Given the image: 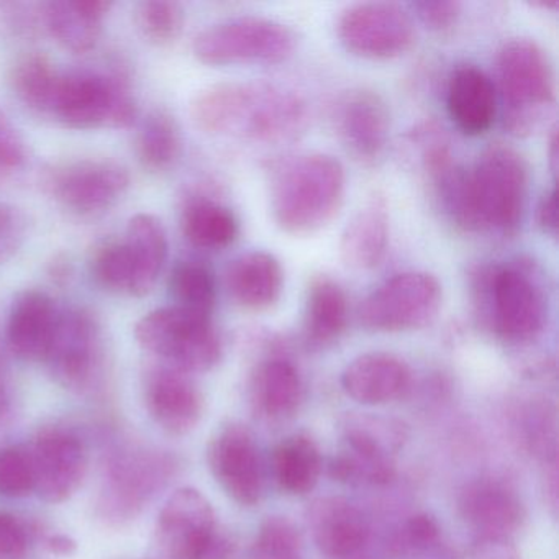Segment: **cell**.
<instances>
[{
	"label": "cell",
	"mask_w": 559,
	"mask_h": 559,
	"mask_svg": "<svg viewBox=\"0 0 559 559\" xmlns=\"http://www.w3.org/2000/svg\"><path fill=\"white\" fill-rule=\"evenodd\" d=\"M191 117L207 135L283 143L306 130L309 110L299 94L276 84L225 81L192 99Z\"/></svg>",
	"instance_id": "obj_1"
},
{
	"label": "cell",
	"mask_w": 559,
	"mask_h": 559,
	"mask_svg": "<svg viewBox=\"0 0 559 559\" xmlns=\"http://www.w3.org/2000/svg\"><path fill=\"white\" fill-rule=\"evenodd\" d=\"M345 186V168L333 156L309 153L290 159L274 176V222L296 237L317 234L338 215Z\"/></svg>",
	"instance_id": "obj_2"
},
{
	"label": "cell",
	"mask_w": 559,
	"mask_h": 559,
	"mask_svg": "<svg viewBox=\"0 0 559 559\" xmlns=\"http://www.w3.org/2000/svg\"><path fill=\"white\" fill-rule=\"evenodd\" d=\"M499 107L510 135L539 132L555 110L556 81L548 53L530 38H513L497 58Z\"/></svg>",
	"instance_id": "obj_3"
},
{
	"label": "cell",
	"mask_w": 559,
	"mask_h": 559,
	"mask_svg": "<svg viewBox=\"0 0 559 559\" xmlns=\"http://www.w3.org/2000/svg\"><path fill=\"white\" fill-rule=\"evenodd\" d=\"M528 191L525 159L509 146L487 148L467 169L464 231L513 235L522 224Z\"/></svg>",
	"instance_id": "obj_4"
},
{
	"label": "cell",
	"mask_w": 559,
	"mask_h": 559,
	"mask_svg": "<svg viewBox=\"0 0 559 559\" xmlns=\"http://www.w3.org/2000/svg\"><path fill=\"white\" fill-rule=\"evenodd\" d=\"M50 119L73 130L130 129L139 107L122 71L61 70Z\"/></svg>",
	"instance_id": "obj_5"
},
{
	"label": "cell",
	"mask_w": 559,
	"mask_h": 559,
	"mask_svg": "<svg viewBox=\"0 0 559 559\" xmlns=\"http://www.w3.org/2000/svg\"><path fill=\"white\" fill-rule=\"evenodd\" d=\"M176 473L171 454L153 448H122L110 456L97 497L96 512L110 526L139 519Z\"/></svg>",
	"instance_id": "obj_6"
},
{
	"label": "cell",
	"mask_w": 559,
	"mask_h": 559,
	"mask_svg": "<svg viewBox=\"0 0 559 559\" xmlns=\"http://www.w3.org/2000/svg\"><path fill=\"white\" fill-rule=\"evenodd\" d=\"M133 333L145 352L186 374L211 371L222 358L221 336L212 317L179 307H159L145 313Z\"/></svg>",
	"instance_id": "obj_7"
},
{
	"label": "cell",
	"mask_w": 559,
	"mask_h": 559,
	"mask_svg": "<svg viewBox=\"0 0 559 559\" xmlns=\"http://www.w3.org/2000/svg\"><path fill=\"white\" fill-rule=\"evenodd\" d=\"M490 325L503 342H533L545 329L548 300L533 266L506 264L480 274Z\"/></svg>",
	"instance_id": "obj_8"
},
{
	"label": "cell",
	"mask_w": 559,
	"mask_h": 559,
	"mask_svg": "<svg viewBox=\"0 0 559 559\" xmlns=\"http://www.w3.org/2000/svg\"><path fill=\"white\" fill-rule=\"evenodd\" d=\"M293 28L266 17L228 19L204 28L192 44L194 57L207 67L280 64L293 57Z\"/></svg>",
	"instance_id": "obj_9"
},
{
	"label": "cell",
	"mask_w": 559,
	"mask_h": 559,
	"mask_svg": "<svg viewBox=\"0 0 559 559\" xmlns=\"http://www.w3.org/2000/svg\"><path fill=\"white\" fill-rule=\"evenodd\" d=\"M45 186L64 211L78 217L96 218L126 198L130 175L126 166L114 159L81 158L50 169Z\"/></svg>",
	"instance_id": "obj_10"
},
{
	"label": "cell",
	"mask_w": 559,
	"mask_h": 559,
	"mask_svg": "<svg viewBox=\"0 0 559 559\" xmlns=\"http://www.w3.org/2000/svg\"><path fill=\"white\" fill-rule=\"evenodd\" d=\"M440 281L428 273L397 274L374 290L359 309V320L372 332L424 329L441 307Z\"/></svg>",
	"instance_id": "obj_11"
},
{
	"label": "cell",
	"mask_w": 559,
	"mask_h": 559,
	"mask_svg": "<svg viewBox=\"0 0 559 559\" xmlns=\"http://www.w3.org/2000/svg\"><path fill=\"white\" fill-rule=\"evenodd\" d=\"M343 47L365 60L402 57L415 41L411 15L394 2H361L342 12L336 25Z\"/></svg>",
	"instance_id": "obj_12"
},
{
	"label": "cell",
	"mask_w": 559,
	"mask_h": 559,
	"mask_svg": "<svg viewBox=\"0 0 559 559\" xmlns=\"http://www.w3.org/2000/svg\"><path fill=\"white\" fill-rule=\"evenodd\" d=\"M103 359V330L86 307L60 309L53 342L45 365L58 384L70 391H84L93 384Z\"/></svg>",
	"instance_id": "obj_13"
},
{
	"label": "cell",
	"mask_w": 559,
	"mask_h": 559,
	"mask_svg": "<svg viewBox=\"0 0 559 559\" xmlns=\"http://www.w3.org/2000/svg\"><path fill=\"white\" fill-rule=\"evenodd\" d=\"M215 536V513L207 497L194 487H181L159 510L153 533L155 559H205Z\"/></svg>",
	"instance_id": "obj_14"
},
{
	"label": "cell",
	"mask_w": 559,
	"mask_h": 559,
	"mask_svg": "<svg viewBox=\"0 0 559 559\" xmlns=\"http://www.w3.org/2000/svg\"><path fill=\"white\" fill-rule=\"evenodd\" d=\"M28 451L34 464V492L45 502H67L83 486L87 474V451L83 440L73 431L47 428Z\"/></svg>",
	"instance_id": "obj_15"
},
{
	"label": "cell",
	"mask_w": 559,
	"mask_h": 559,
	"mask_svg": "<svg viewBox=\"0 0 559 559\" xmlns=\"http://www.w3.org/2000/svg\"><path fill=\"white\" fill-rule=\"evenodd\" d=\"M143 401L150 417L173 437L191 433L204 412V397L191 374L162 361L143 372Z\"/></svg>",
	"instance_id": "obj_16"
},
{
	"label": "cell",
	"mask_w": 559,
	"mask_h": 559,
	"mask_svg": "<svg viewBox=\"0 0 559 559\" xmlns=\"http://www.w3.org/2000/svg\"><path fill=\"white\" fill-rule=\"evenodd\" d=\"M333 119L336 133L353 158L365 165L381 158L391 132V114L378 93L348 91L336 103Z\"/></svg>",
	"instance_id": "obj_17"
},
{
	"label": "cell",
	"mask_w": 559,
	"mask_h": 559,
	"mask_svg": "<svg viewBox=\"0 0 559 559\" xmlns=\"http://www.w3.org/2000/svg\"><path fill=\"white\" fill-rule=\"evenodd\" d=\"M209 464L225 492L241 506H253L263 493V471L253 438L240 425L224 428L209 448Z\"/></svg>",
	"instance_id": "obj_18"
},
{
	"label": "cell",
	"mask_w": 559,
	"mask_h": 559,
	"mask_svg": "<svg viewBox=\"0 0 559 559\" xmlns=\"http://www.w3.org/2000/svg\"><path fill=\"white\" fill-rule=\"evenodd\" d=\"M60 307L41 289H25L12 300L5 342L22 361L44 362L53 342Z\"/></svg>",
	"instance_id": "obj_19"
},
{
	"label": "cell",
	"mask_w": 559,
	"mask_h": 559,
	"mask_svg": "<svg viewBox=\"0 0 559 559\" xmlns=\"http://www.w3.org/2000/svg\"><path fill=\"white\" fill-rule=\"evenodd\" d=\"M447 107L451 120L464 135H483L499 114L496 84L474 64H461L448 83Z\"/></svg>",
	"instance_id": "obj_20"
},
{
	"label": "cell",
	"mask_w": 559,
	"mask_h": 559,
	"mask_svg": "<svg viewBox=\"0 0 559 559\" xmlns=\"http://www.w3.org/2000/svg\"><path fill=\"white\" fill-rule=\"evenodd\" d=\"M110 9L106 0H51L40 5L41 24L64 50L90 53L97 47Z\"/></svg>",
	"instance_id": "obj_21"
},
{
	"label": "cell",
	"mask_w": 559,
	"mask_h": 559,
	"mask_svg": "<svg viewBox=\"0 0 559 559\" xmlns=\"http://www.w3.org/2000/svg\"><path fill=\"white\" fill-rule=\"evenodd\" d=\"M343 389L353 401L365 405H382L402 397L411 385V369L397 356L368 353L346 366Z\"/></svg>",
	"instance_id": "obj_22"
},
{
	"label": "cell",
	"mask_w": 559,
	"mask_h": 559,
	"mask_svg": "<svg viewBox=\"0 0 559 559\" xmlns=\"http://www.w3.org/2000/svg\"><path fill=\"white\" fill-rule=\"evenodd\" d=\"M389 207L384 195L374 194L346 225L340 240V257L352 270H374L389 248Z\"/></svg>",
	"instance_id": "obj_23"
},
{
	"label": "cell",
	"mask_w": 559,
	"mask_h": 559,
	"mask_svg": "<svg viewBox=\"0 0 559 559\" xmlns=\"http://www.w3.org/2000/svg\"><path fill=\"white\" fill-rule=\"evenodd\" d=\"M227 287L241 309L264 312L281 299L284 271L280 260L266 251H248L227 270Z\"/></svg>",
	"instance_id": "obj_24"
},
{
	"label": "cell",
	"mask_w": 559,
	"mask_h": 559,
	"mask_svg": "<svg viewBox=\"0 0 559 559\" xmlns=\"http://www.w3.org/2000/svg\"><path fill=\"white\" fill-rule=\"evenodd\" d=\"M310 525L317 546L329 558H348L368 539L365 516L343 499L319 500L310 512Z\"/></svg>",
	"instance_id": "obj_25"
},
{
	"label": "cell",
	"mask_w": 559,
	"mask_h": 559,
	"mask_svg": "<svg viewBox=\"0 0 559 559\" xmlns=\"http://www.w3.org/2000/svg\"><path fill=\"white\" fill-rule=\"evenodd\" d=\"M461 510L483 538L507 539L522 520V506L515 493L493 480H480L467 487Z\"/></svg>",
	"instance_id": "obj_26"
},
{
	"label": "cell",
	"mask_w": 559,
	"mask_h": 559,
	"mask_svg": "<svg viewBox=\"0 0 559 559\" xmlns=\"http://www.w3.org/2000/svg\"><path fill=\"white\" fill-rule=\"evenodd\" d=\"M129 250L135 273L133 297H145L162 276L168 260V234L165 225L153 214H136L127 224L122 238Z\"/></svg>",
	"instance_id": "obj_27"
},
{
	"label": "cell",
	"mask_w": 559,
	"mask_h": 559,
	"mask_svg": "<svg viewBox=\"0 0 559 559\" xmlns=\"http://www.w3.org/2000/svg\"><path fill=\"white\" fill-rule=\"evenodd\" d=\"M346 451L333 460L330 473L343 483L385 484L394 476V464L379 435L368 428H349Z\"/></svg>",
	"instance_id": "obj_28"
},
{
	"label": "cell",
	"mask_w": 559,
	"mask_h": 559,
	"mask_svg": "<svg viewBox=\"0 0 559 559\" xmlns=\"http://www.w3.org/2000/svg\"><path fill=\"white\" fill-rule=\"evenodd\" d=\"M348 297L338 283L319 277L307 293L304 332L307 342L326 346L336 342L348 323Z\"/></svg>",
	"instance_id": "obj_29"
},
{
	"label": "cell",
	"mask_w": 559,
	"mask_h": 559,
	"mask_svg": "<svg viewBox=\"0 0 559 559\" xmlns=\"http://www.w3.org/2000/svg\"><path fill=\"white\" fill-rule=\"evenodd\" d=\"M181 228L186 240L201 250H224L238 237V221L230 209L212 199H192L182 209Z\"/></svg>",
	"instance_id": "obj_30"
},
{
	"label": "cell",
	"mask_w": 559,
	"mask_h": 559,
	"mask_svg": "<svg viewBox=\"0 0 559 559\" xmlns=\"http://www.w3.org/2000/svg\"><path fill=\"white\" fill-rule=\"evenodd\" d=\"M136 156L150 171H169L181 158V127L166 109H153L139 123Z\"/></svg>",
	"instance_id": "obj_31"
},
{
	"label": "cell",
	"mask_w": 559,
	"mask_h": 559,
	"mask_svg": "<svg viewBox=\"0 0 559 559\" xmlns=\"http://www.w3.org/2000/svg\"><path fill=\"white\" fill-rule=\"evenodd\" d=\"M302 382L293 362L270 359L258 368L253 379V401L271 418L289 417L299 407Z\"/></svg>",
	"instance_id": "obj_32"
},
{
	"label": "cell",
	"mask_w": 559,
	"mask_h": 559,
	"mask_svg": "<svg viewBox=\"0 0 559 559\" xmlns=\"http://www.w3.org/2000/svg\"><path fill=\"white\" fill-rule=\"evenodd\" d=\"M61 70L44 53H28L14 64L11 87L32 112L50 117Z\"/></svg>",
	"instance_id": "obj_33"
},
{
	"label": "cell",
	"mask_w": 559,
	"mask_h": 559,
	"mask_svg": "<svg viewBox=\"0 0 559 559\" xmlns=\"http://www.w3.org/2000/svg\"><path fill=\"white\" fill-rule=\"evenodd\" d=\"M273 471L277 484L289 493H307L319 483L322 457L310 438L293 437L274 450Z\"/></svg>",
	"instance_id": "obj_34"
},
{
	"label": "cell",
	"mask_w": 559,
	"mask_h": 559,
	"mask_svg": "<svg viewBox=\"0 0 559 559\" xmlns=\"http://www.w3.org/2000/svg\"><path fill=\"white\" fill-rule=\"evenodd\" d=\"M171 306L199 316L212 317L217 304V283L207 264L201 261H179L169 277Z\"/></svg>",
	"instance_id": "obj_35"
},
{
	"label": "cell",
	"mask_w": 559,
	"mask_h": 559,
	"mask_svg": "<svg viewBox=\"0 0 559 559\" xmlns=\"http://www.w3.org/2000/svg\"><path fill=\"white\" fill-rule=\"evenodd\" d=\"M91 274L97 286L120 296H132L135 287V273L126 241L109 240L94 250L91 260Z\"/></svg>",
	"instance_id": "obj_36"
},
{
	"label": "cell",
	"mask_w": 559,
	"mask_h": 559,
	"mask_svg": "<svg viewBox=\"0 0 559 559\" xmlns=\"http://www.w3.org/2000/svg\"><path fill=\"white\" fill-rule=\"evenodd\" d=\"M135 21L146 40L165 47L181 35L185 11L171 0H145L136 8Z\"/></svg>",
	"instance_id": "obj_37"
},
{
	"label": "cell",
	"mask_w": 559,
	"mask_h": 559,
	"mask_svg": "<svg viewBox=\"0 0 559 559\" xmlns=\"http://www.w3.org/2000/svg\"><path fill=\"white\" fill-rule=\"evenodd\" d=\"M34 489L31 451L22 447L0 448V496L21 499Z\"/></svg>",
	"instance_id": "obj_38"
},
{
	"label": "cell",
	"mask_w": 559,
	"mask_h": 559,
	"mask_svg": "<svg viewBox=\"0 0 559 559\" xmlns=\"http://www.w3.org/2000/svg\"><path fill=\"white\" fill-rule=\"evenodd\" d=\"M257 559H302L299 533L284 519H270L263 523L254 543Z\"/></svg>",
	"instance_id": "obj_39"
},
{
	"label": "cell",
	"mask_w": 559,
	"mask_h": 559,
	"mask_svg": "<svg viewBox=\"0 0 559 559\" xmlns=\"http://www.w3.org/2000/svg\"><path fill=\"white\" fill-rule=\"evenodd\" d=\"M28 162V146L11 117L0 109V182L11 179Z\"/></svg>",
	"instance_id": "obj_40"
},
{
	"label": "cell",
	"mask_w": 559,
	"mask_h": 559,
	"mask_svg": "<svg viewBox=\"0 0 559 559\" xmlns=\"http://www.w3.org/2000/svg\"><path fill=\"white\" fill-rule=\"evenodd\" d=\"M28 218L22 209L0 201V263L11 260L24 247Z\"/></svg>",
	"instance_id": "obj_41"
},
{
	"label": "cell",
	"mask_w": 559,
	"mask_h": 559,
	"mask_svg": "<svg viewBox=\"0 0 559 559\" xmlns=\"http://www.w3.org/2000/svg\"><path fill=\"white\" fill-rule=\"evenodd\" d=\"M414 11L417 17L428 31L437 32V34H447L456 27L461 17L463 5L456 0H420L415 2Z\"/></svg>",
	"instance_id": "obj_42"
},
{
	"label": "cell",
	"mask_w": 559,
	"mask_h": 559,
	"mask_svg": "<svg viewBox=\"0 0 559 559\" xmlns=\"http://www.w3.org/2000/svg\"><path fill=\"white\" fill-rule=\"evenodd\" d=\"M28 546L27 526L17 516L0 510V559H25Z\"/></svg>",
	"instance_id": "obj_43"
},
{
	"label": "cell",
	"mask_w": 559,
	"mask_h": 559,
	"mask_svg": "<svg viewBox=\"0 0 559 559\" xmlns=\"http://www.w3.org/2000/svg\"><path fill=\"white\" fill-rule=\"evenodd\" d=\"M437 522L428 515L412 516L407 525V538L415 548H427L438 539Z\"/></svg>",
	"instance_id": "obj_44"
},
{
	"label": "cell",
	"mask_w": 559,
	"mask_h": 559,
	"mask_svg": "<svg viewBox=\"0 0 559 559\" xmlns=\"http://www.w3.org/2000/svg\"><path fill=\"white\" fill-rule=\"evenodd\" d=\"M536 221H538L543 234L556 238L558 235V194H556L555 188L549 189L539 201Z\"/></svg>",
	"instance_id": "obj_45"
},
{
	"label": "cell",
	"mask_w": 559,
	"mask_h": 559,
	"mask_svg": "<svg viewBox=\"0 0 559 559\" xmlns=\"http://www.w3.org/2000/svg\"><path fill=\"white\" fill-rule=\"evenodd\" d=\"M476 559H519L507 539L483 538Z\"/></svg>",
	"instance_id": "obj_46"
},
{
	"label": "cell",
	"mask_w": 559,
	"mask_h": 559,
	"mask_svg": "<svg viewBox=\"0 0 559 559\" xmlns=\"http://www.w3.org/2000/svg\"><path fill=\"white\" fill-rule=\"evenodd\" d=\"M45 546H47L48 551L58 556H71L78 549L76 539L71 538L70 535H64V533L48 536L45 539Z\"/></svg>",
	"instance_id": "obj_47"
},
{
	"label": "cell",
	"mask_w": 559,
	"mask_h": 559,
	"mask_svg": "<svg viewBox=\"0 0 559 559\" xmlns=\"http://www.w3.org/2000/svg\"><path fill=\"white\" fill-rule=\"evenodd\" d=\"M11 411V384H9L8 369L0 359V421L4 420Z\"/></svg>",
	"instance_id": "obj_48"
},
{
	"label": "cell",
	"mask_w": 559,
	"mask_h": 559,
	"mask_svg": "<svg viewBox=\"0 0 559 559\" xmlns=\"http://www.w3.org/2000/svg\"><path fill=\"white\" fill-rule=\"evenodd\" d=\"M556 148H558V139H556V130H552L551 140H549V158H551V168L556 173V163H558V155H556Z\"/></svg>",
	"instance_id": "obj_49"
}]
</instances>
